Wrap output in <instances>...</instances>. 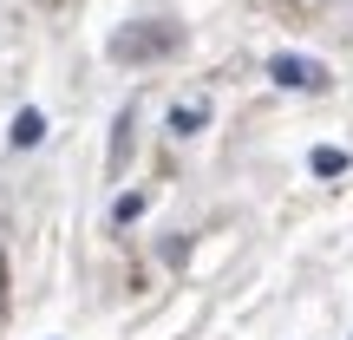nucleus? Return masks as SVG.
Listing matches in <instances>:
<instances>
[{"mask_svg":"<svg viewBox=\"0 0 353 340\" xmlns=\"http://www.w3.org/2000/svg\"><path fill=\"white\" fill-rule=\"evenodd\" d=\"M203 125H210V105H203V99H183V105H170V131H176V138H196Z\"/></svg>","mask_w":353,"mask_h":340,"instance_id":"7ed1b4c3","label":"nucleus"},{"mask_svg":"<svg viewBox=\"0 0 353 340\" xmlns=\"http://www.w3.org/2000/svg\"><path fill=\"white\" fill-rule=\"evenodd\" d=\"M118 59H151V52H176V33H118L112 39Z\"/></svg>","mask_w":353,"mask_h":340,"instance_id":"f03ea898","label":"nucleus"},{"mask_svg":"<svg viewBox=\"0 0 353 340\" xmlns=\"http://www.w3.org/2000/svg\"><path fill=\"white\" fill-rule=\"evenodd\" d=\"M268 79H281V86H294V92H327L334 86V72L321 59H307V52H275V59H268Z\"/></svg>","mask_w":353,"mask_h":340,"instance_id":"f257e3e1","label":"nucleus"},{"mask_svg":"<svg viewBox=\"0 0 353 340\" xmlns=\"http://www.w3.org/2000/svg\"><path fill=\"white\" fill-rule=\"evenodd\" d=\"M307 164H314V177H347V151H341V144H321Z\"/></svg>","mask_w":353,"mask_h":340,"instance_id":"39448f33","label":"nucleus"},{"mask_svg":"<svg viewBox=\"0 0 353 340\" xmlns=\"http://www.w3.org/2000/svg\"><path fill=\"white\" fill-rule=\"evenodd\" d=\"M144 216V190H125V197L112 203V223H138Z\"/></svg>","mask_w":353,"mask_h":340,"instance_id":"423d86ee","label":"nucleus"},{"mask_svg":"<svg viewBox=\"0 0 353 340\" xmlns=\"http://www.w3.org/2000/svg\"><path fill=\"white\" fill-rule=\"evenodd\" d=\"M7 138H13V151H33V144L46 138V112H33V105H26V112L13 118V131H7Z\"/></svg>","mask_w":353,"mask_h":340,"instance_id":"20e7f679","label":"nucleus"}]
</instances>
